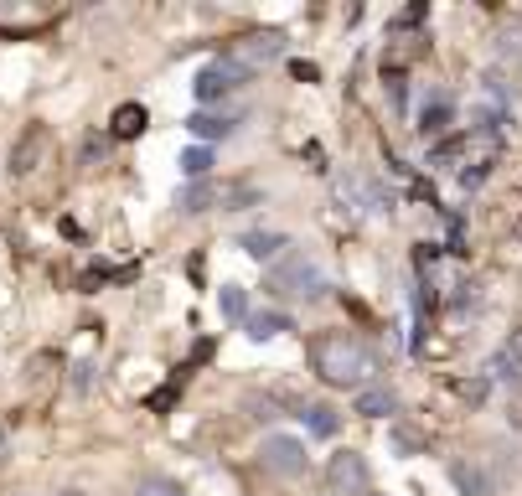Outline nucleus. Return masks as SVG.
Masks as SVG:
<instances>
[{"mask_svg": "<svg viewBox=\"0 0 522 496\" xmlns=\"http://www.w3.org/2000/svg\"><path fill=\"white\" fill-rule=\"evenodd\" d=\"M311 357H316L321 383H331V388H352V393H362V388H373V378H378V357L367 352L357 336H347V331L316 336Z\"/></svg>", "mask_w": 522, "mask_h": 496, "instance_id": "nucleus-1", "label": "nucleus"}, {"mask_svg": "<svg viewBox=\"0 0 522 496\" xmlns=\"http://www.w3.org/2000/svg\"><path fill=\"white\" fill-rule=\"evenodd\" d=\"M243 83H249V73H243L238 62L218 57V62H207V68L197 73V99H202V104H218L223 93H233V88H243Z\"/></svg>", "mask_w": 522, "mask_h": 496, "instance_id": "nucleus-5", "label": "nucleus"}, {"mask_svg": "<svg viewBox=\"0 0 522 496\" xmlns=\"http://www.w3.org/2000/svg\"><path fill=\"white\" fill-rule=\"evenodd\" d=\"M445 119H450V104H445V93H435V104H424V114H419V130L424 135H440Z\"/></svg>", "mask_w": 522, "mask_h": 496, "instance_id": "nucleus-19", "label": "nucleus"}, {"mask_svg": "<svg viewBox=\"0 0 522 496\" xmlns=\"http://www.w3.org/2000/svg\"><path fill=\"white\" fill-rule=\"evenodd\" d=\"M393 409H398V398H393L388 388H362V393H357V414H362V419H388Z\"/></svg>", "mask_w": 522, "mask_h": 496, "instance_id": "nucleus-11", "label": "nucleus"}, {"mask_svg": "<svg viewBox=\"0 0 522 496\" xmlns=\"http://www.w3.org/2000/svg\"><path fill=\"white\" fill-rule=\"evenodd\" d=\"M497 57H502V68H522V21H512L497 37Z\"/></svg>", "mask_w": 522, "mask_h": 496, "instance_id": "nucleus-15", "label": "nucleus"}, {"mask_svg": "<svg viewBox=\"0 0 522 496\" xmlns=\"http://www.w3.org/2000/svg\"><path fill=\"white\" fill-rule=\"evenodd\" d=\"M0 460H6V429H0Z\"/></svg>", "mask_w": 522, "mask_h": 496, "instance_id": "nucleus-23", "label": "nucleus"}, {"mask_svg": "<svg viewBox=\"0 0 522 496\" xmlns=\"http://www.w3.org/2000/svg\"><path fill=\"white\" fill-rule=\"evenodd\" d=\"M207 202H218L212 181H187V186L176 192V207H181V212H207Z\"/></svg>", "mask_w": 522, "mask_h": 496, "instance_id": "nucleus-13", "label": "nucleus"}, {"mask_svg": "<svg viewBox=\"0 0 522 496\" xmlns=\"http://www.w3.org/2000/svg\"><path fill=\"white\" fill-rule=\"evenodd\" d=\"M450 481L460 486V496H491V481L476 471V465H450Z\"/></svg>", "mask_w": 522, "mask_h": 496, "instance_id": "nucleus-14", "label": "nucleus"}, {"mask_svg": "<svg viewBox=\"0 0 522 496\" xmlns=\"http://www.w3.org/2000/svg\"><path fill=\"white\" fill-rule=\"evenodd\" d=\"M218 310L228 321H249V295H243L238 285H223V295H218Z\"/></svg>", "mask_w": 522, "mask_h": 496, "instance_id": "nucleus-17", "label": "nucleus"}, {"mask_svg": "<svg viewBox=\"0 0 522 496\" xmlns=\"http://www.w3.org/2000/svg\"><path fill=\"white\" fill-rule=\"evenodd\" d=\"M326 481L336 496H373V476H367V460L357 450H336L326 465Z\"/></svg>", "mask_w": 522, "mask_h": 496, "instance_id": "nucleus-4", "label": "nucleus"}, {"mask_svg": "<svg viewBox=\"0 0 522 496\" xmlns=\"http://www.w3.org/2000/svg\"><path fill=\"white\" fill-rule=\"evenodd\" d=\"M47 150H52V135H47V124H32L16 145H11V176H32L42 161H47Z\"/></svg>", "mask_w": 522, "mask_h": 496, "instance_id": "nucleus-7", "label": "nucleus"}, {"mask_svg": "<svg viewBox=\"0 0 522 496\" xmlns=\"http://www.w3.org/2000/svg\"><path fill=\"white\" fill-rule=\"evenodd\" d=\"M280 57H285V37H280V31H254V37H238L228 47V62H238L249 78L259 68H269V62H280Z\"/></svg>", "mask_w": 522, "mask_h": 496, "instance_id": "nucleus-3", "label": "nucleus"}, {"mask_svg": "<svg viewBox=\"0 0 522 496\" xmlns=\"http://www.w3.org/2000/svg\"><path fill=\"white\" fill-rule=\"evenodd\" d=\"M486 166H491V161H476V166H466V171H460V186H466V192H471V186H481V181H486Z\"/></svg>", "mask_w": 522, "mask_h": 496, "instance_id": "nucleus-21", "label": "nucleus"}, {"mask_svg": "<svg viewBox=\"0 0 522 496\" xmlns=\"http://www.w3.org/2000/svg\"><path fill=\"white\" fill-rule=\"evenodd\" d=\"M135 496H187L176 481H166V476H145L140 486H135Z\"/></svg>", "mask_w": 522, "mask_h": 496, "instance_id": "nucleus-20", "label": "nucleus"}, {"mask_svg": "<svg viewBox=\"0 0 522 496\" xmlns=\"http://www.w3.org/2000/svg\"><path fill=\"white\" fill-rule=\"evenodd\" d=\"M269 290L290 295V300H321L331 290V279H326V269L311 254H285L280 264L269 269Z\"/></svg>", "mask_w": 522, "mask_h": 496, "instance_id": "nucleus-2", "label": "nucleus"}, {"mask_svg": "<svg viewBox=\"0 0 522 496\" xmlns=\"http://www.w3.org/2000/svg\"><path fill=\"white\" fill-rule=\"evenodd\" d=\"M280 248H290V238L285 233H243V254L249 259H280Z\"/></svg>", "mask_w": 522, "mask_h": 496, "instance_id": "nucleus-10", "label": "nucleus"}, {"mask_svg": "<svg viewBox=\"0 0 522 496\" xmlns=\"http://www.w3.org/2000/svg\"><path fill=\"white\" fill-rule=\"evenodd\" d=\"M243 331H249L254 341H274V336L295 331V321H290V316H280V310H259V316H249V321H243Z\"/></svg>", "mask_w": 522, "mask_h": 496, "instance_id": "nucleus-9", "label": "nucleus"}, {"mask_svg": "<svg viewBox=\"0 0 522 496\" xmlns=\"http://www.w3.org/2000/svg\"><path fill=\"white\" fill-rule=\"evenodd\" d=\"M502 357H507L512 367H522V326H517V331L507 336V347H502Z\"/></svg>", "mask_w": 522, "mask_h": 496, "instance_id": "nucleus-22", "label": "nucleus"}, {"mask_svg": "<svg viewBox=\"0 0 522 496\" xmlns=\"http://www.w3.org/2000/svg\"><path fill=\"white\" fill-rule=\"evenodd\" d=\"M145 124H150L145 104H119L114 119H109V135L114 140H135V135H145Z\"/></svg>", "mask_w": 522, "mask_h": 496, "instance_id": "nucleus-8", "label": "nucleus"}, {"mask_svg": "<svg viewBox=\"0 0 522 496\" xmlns=\"http://www.w3.org/2000/svg\"><path fill=\"white\" fill-rule=\"evenodd\" d=\"M233 114H192L187 119V130L197 135V140H218V135H233Z\"/></svg>", "mask_w": 522, "mask_h": 496, "instance_id": "nucleus-12", "label": "nucleus"}, {"mask_svg": "<svg viewBox=\"0 0 522 496\" xmlns=\"http://www.w3.org/2000/svg\"><path fill=\"white\" fill-rule=\"evenodd\" d=\"M207 171H212V150L207 145H192L187 155H181V176L187 181H207Z\"/></svg>", "mask_w": 522, "mask_h": 496, "instance_id": "nucleus-16", "label": "nucleus"}, {"mask_svg": "<svg viewBox=\"0 0 522 496\" xmlns=\"http://www.w3.org/2000/svg\"><path fill=\"white\" fill-rule=\"evenodd\" d=\"M259 460H264V471H274V476H300L305 471V445L290 440V434H264Z\"/></svg>", "mask_w": 522, "mask_h": 496, "instance_id": "nucleus-6", "label": "nucleus"}, {"mask_svg": "<svg viewBox=\"0 0 522 496\" xmlns=\"http://www.w3.org/2000/svg\"><path fill=\"white\" fill-rule=\"evenodd\" d=\"M300 419H305V429H311V434H321V440H331V434H336V414L326 409V403H311Z\"/></svg>", "mask_w": 522, "mask_h": 496, "instance_id": "nucleus-18", "label": "nucleus"}]
</instances>
